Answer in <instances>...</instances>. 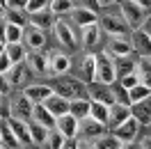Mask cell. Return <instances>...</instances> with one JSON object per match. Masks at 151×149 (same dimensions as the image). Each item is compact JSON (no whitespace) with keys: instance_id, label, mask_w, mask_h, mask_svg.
Segmentation results:
<instances>
[{"instance_id":"obj_1","label":"cell","mask_w":151,"mask_h":149,"mask_svg":"<svg viewBox=\"0 0 151 149\" xmlns=\"http://www.w3.org/2000/svg\"><path fill=\"white\" fill-rule=\"evenodd\" d=\"M53 92L60 94V96H64L66 101L69 99H83L87 96V85L80 83L76 76H57L55 85H53Z\"/></svg>"},{"instance_id":"obj_2","label":"cell","mask_w":151,"mask_h":149,"mask_svg":"<svg viewBox=\"0 0 151 149\" xmlns=\"http://www.w3.org/2000/svg\"><path fill=\"white\" fill-rule=\"evenodd\" d=\"M53 35H55V39L60 41V46H64L66 51H76V48L80 46L78 44V35H76L73 30V23L71 21H66L64 16H57V19H53Z\"/></svg>"},{"instance_id":"obj_3","label":"cell","mask_w":151,"mask_h":149,"mask_svg":"<svg viewBox=\"0 0 151 149\" xmlns=\"http://www.w3.org/2000/svg\"><path fill=\"white\" fill-rule=\"evenodd\" d=\"M94 80L103 85H114L117 83V74H114V60L108 55L105 51L94 55Z\"/></svg>"},{"instance_id":"obj_4","label":"cell","mask_w":151,"mask_h":149,"mask_svg":"<svg viewBox=\"0 0 151 149\" xmlns=\"http://www.w3.org/2000/svg\"><path fill=\"white\" fill-rule=\"evenodd\" d=\"M46 62H48V76H50V78L69 74L71 67H73L69 51H62V48H50L46 53Z\"/></svg>"},{"instance_id":"obj_5","label":"cell","mask_w":151,"mask_h":149,"mask_svg":"<svg viewBox=\"0 0 151 149\" xmlns=\"http://www.w3.org/2000/svg\"><path fill=\"white\" fill-rule=\"evenodd\" d=\"M119 5H122V19L126 21L128 30H140L147 23V19H149L147 12L142 9V7H137L133 0H122Z\"/></svg>"},{"instance_id":"obj_6","label":"cell","mask_w":151,"mask_h":149,"mask_svg":"<svg viewBox=\"0 0 151 149\" xmlns=\"http://www.w3.org/2000/svg\"><path fill=\"white\" fill-rule=\"evenodd\" d=\"M96 23H99L101 32H105L108 37H117V35H128L131 32L128 25H126V21L122 19V14H105Z\"/></svg>"},{"instance_id":"obj_7","label":"cell","mask_w":151,"mask_h":149,"mask_svg":"<svg viewBox=\"0 0 151 149\" xmlns=\"http://www.w3.org/2000/svg\"><path fill=\"white\" fill-rule=\"evenodd\" d=\"M32 106L35 103H30L23 92L21 94H14L9 99V106H7V117H16V119H23V122H30L32 117Z\"/></svg>"},{"instance_id":"obj_8","label":"cell","mask_w":151,"mask_h":149,"mask_svg":"<svg viewBox=\"0 0 151 149\" xmlns=\"http://www.w3.org/2000/svg\"><path fill=\"white\" fill-rule=\"evenodd\" d=\"M128 41H131V48H133V53H135V55L151 57V35L144 28L131 30V32H128Z\"/></svg>"},{"instance_id":"obj_9","label":"cell","mask_w":151,"mask_h":149,"mask_svg":"<svg viewBox=\"0 0 151 149\" xmlns=\"http://www.w3.org/2000/svg\"><path fill=\"white\" fill-rule=\"evenodd\" d=\"M5 78H7L9 90H23L25 85H30L32 74H30V69H28L25 62H19V64H12V69L5 74Z\"/></svg>"},{"instance_id":"obj_10","label":"cell","mask_w":151,"mask_h":149,"mask_svg":"<svg viewBox=\"0 0 151 149\" xmlns=\"http://www.w3.org/2000/svg\"><path fill=\"white\" fill-rule=\"evenodd\" d=\"M46 32L44 30L35 28V25H25L23 28V39L21 44L25 46V51H44L46 48Z\"/></svg>"},{"instance_id":"obj_11","label":"cell","mask_w":151,"mask_h":149,"mask_svg":"<svg viewBox=\"0 0 151 149\" xmlns=\"http://www.w3.org/2000/svg\"><path fill=\"white\" fill-rule=\"evenodd\" d=\"M87 99L96 103H103V106H112L114 103V92L112 85H103V83H89L87 85Z\"/></svg>"},{"instance_id":"obj_12","label":"cell","mask_w":151,"mask_h":149,"mask_svg":"<svg viewBox=\"0 0 151 149\" xmlns=\"http://www.w3.org/2000/svg\"><path fill=\"white\" fill-rule=\"evenodd\" d=\"M108 55L112 57H126V55H133V48H131V41H128V35H117V37H108L105 41V48H103Z\"/></svg>"},{"instance_id":"obj_13","label":"cell","mask_w":151,"mask_h":149,"mask_svg":"<svg viewBox=\"0 0 151 149\" xmlns=\"http://www.w3.org/2000/svg\"><path fill=\"white\" fill-rule=\"evenodd\" d=\"M25 64H28L30 74L32 76H41V78H46L48 76V62H46V53H41V51H28V55L23 60ZM50 78V76H48Z\"/></svg>"},{"instance_id":"obj_14","label":"cell","mask_w":151,"mask_h":149,"mask_svg":"<svg viewBox=\"0 0 151 149\" xmlns=\"http://www.w3.org/2000/svg\"><path fill=\"white\" fill-rule=\"evenodd\" d=\"M105 126L103 124H99L96 119H92V117H83V119H78V138L83 140H92L94 142L101 133H105Z\"/></svg>"},{"instance_id":"obj_15","label":"cell","mask_w":151,"mask_h":149,"mask_svg":"<svg viewBox=\"0 0 151 149\" xmlns=\"http://www.w3.org/2000/svg\"><path fill=\"white\" fill-rule=\"evenodd\" d=\"M110 133H112L119 142H133V140H137V135H140V124L133 119V117H128L124 124L114 126Z\"/></svg>"},{"instance_id":"obj_16","label":"cell","mask_w":151,"mask_h":149,"mask_svg":"<svg viewBox=\"0 0 151 149\" xmlns=\"http://www.w3.org/2000/svg\"><path fill=\"white\" fill-rule=\"evenodd\" d=\"M21 92H23V96H25L30 103H44L48 96L53 94V87L46 85V83H30V85H25Z\"/></svg>"},{"instance_id":"obj_17","label":"cell","mask_w":151,"mask_h":149,"mask_svg":"<svg viewBox=\"0 0 151 149\" xmlns=\"http://www.w3.org/2000/svg\"><path fill=\"white\" fill-rule=\"evenodd\" d=\"M69 21H71L73 25H78V28H85V25H92V23L99 21V14H96V9L76 5L73 9L69 12Z\"/></svg>"},{"instance_id":"obj_18","label":"cell","mask_w":151,"mask_h":149,"mask_svg":"<svg viewBox=\"0 0 151 149\" xmlns=\"http://www.w3.org/2000/svg\"><path fill=\"white\" fill-rule=\"evenodd\" d=\"M76 78L80 80V83H94V53H85V55H80V62L76 67Z\"/></svg>"},{"instance_id":"obj_19","label":"cell","mask_w":151,"mask_h":149,"mask_svg":"<svg viewBox=\"0 0 151 149\" xmlns=\"http://www.w3.org/2000/svg\"><path fill=\"white\" fill-rule=\"evenodd\" d=\"M78 44L89 51V48H96L101 44V28H99V23H92V25H85V28H80V35H78Z\"/></svg>"},{"instance_id":"obj_20","label":"cell","mask_w":151,"mask_h":149,"mask_svg":"<svg viewBox=\"0 0 151 149\" xmlns=\"http://www.w3.org/2000/svg\"><path fill=\"white\" fill-rule=\"evenodd\" d=\"M131 117L140 126H151V96H147L137 103H131Z\"/></svg>"},{"instance_id":"obj_21","label":"cell","mask_w":151,"mask_h":149,"mask_svg":"<svg viewBox=\"0 0 151 149\" xmlns=\"http://www.w3.org/2000/svg\"><path fill=\"white\" fill-rule=\"evenodd\" d=\"M131 117V106H122V103H112V106H108V129L112 131L114 126H119L124 122Z\"/></svg>"},{"instance_id":"obj_22","label":"cell","mask_w":151,"mask_h":149,"mask_svg":"<svg viewBox=\"0 0 151 149\" xmlns=\"http://www.w3.org/2000/svg\"><path fill=\"white\" fill-rule=\"evenodd\" d=\"M55 131H60L64 138H78V119H76L73 115H62V117H57L55 119Z\"/></svg>"},{"instance_id":"obj_23","label":"cell","mask_w":151,"mask_h":149,"mask_svg":"<svg viewBox=\"0 0 151 149\" xmlns=\"http://www.w3.org/2000/svg\"><path fill=\"white\" fill-rule=\"evenodd\" d=\"M44 108H46V110L57 119V117H62V115H66V112H69V101H66L64 96H60V94L53 92L46 101H44Z\"/></svg>"},{"instance_id":"obj_24","label":"cell","mask_w":151,"mask_h":149,"mask_svg":"<svg viewBox=\"0 0 151 149\" xmlns=\"http://www.w3.org/2000/svg\"><path fill=\"white\" fill-rule=\"evenodd\" d=\"M5 119H7V124H9L12 133L16 135V140H19L21 147H23V145H32V142H30V129H28V122L16 119V117H5Z\"/></svg>"},{"instance_id":"obj_25","label":"cell","mask_w":151,"mask_h":149,"mask_svg":"<svg viewBox=\"0 0 151 149\" xmlns=\"http://www.w3.org/2000/svg\"><path fill=\"white\" fill-rule=\"evenodd\" d=\"M53 14H50V9H39V12H32V14H28V25H35V28H39V30H44L46 32L50 25H53Z\"/></svg>"},{"instance_id":"obj_26","label":"cell","mask_w":151,"mask_h":149,"mask_svg":"<svg viewBox=\"0 0 151 149\" xmlns=\"http://www.w3.org/2000/svg\"><path fill=\"white\" fill-rule=\"evenodd\" d=\"M133 74L137 76V83L149 87L151 90V57H140L135 60V71Z\"/></svg>"},{"instance_id":"obj_27","label":"cell","mask_w":151,"mask_h":149,"mask_svg":"<svg viewBox=\"0 0 151 149\" xmlns=\"http://www.w3.org/2000/svg\"><path fill=\"white\" fill-rule=\"evenodd\" d=\"M0 149H21L19 140L12 133V129H9V124H7L5 117L0 119Z\"/></svg>"},{"instance_id":"obj_28","label":"cell","mask_w":151,"mask_h":149,"mask_svg":"<svg viewBox=\"0 0 151 149\" xmlns=\"http://www.w3.org/2000/svg\"><path fill=\"white\" fill-rule=\"evenodd\" d=\"M30 122H37V124L46 126V129H53V126H55V117L44 108V103H35V106H32V117H30Z\"/></svg>"},{"instance_id":"obj_29","label":"cell","mask_w":151,"mask_h":149,"mask_svg":"<svg viewBox=\"0 0 151 149\" xmlns=\"http://www.w3.org/2000/svg\"><path fill=\"white\" fill-rule=\"evenodd\" d=\"M89 99L83 96V99H69V115H73L76 119H83L89 115Z\"/></svg>"},{"instance_id":"obj_30","label":"cell","mask_w":151,"mask_h":149,"mask_svg":"<svg viewBox=\"0 0 151 149\" xmlns=\"http://www.w3.org/2000/svg\"><path fill=\"white\" fill-rule=\"evenodd\" d=\"M114 60V74L117 78H122V76H128L135 71V57L133 55H126V57H112Z\"/></svg>"},{"instance_id":"obj_31","label":"cell","mask_w":151,"mask_h":149,"mask_svg":"<svg viewBox=\"0 0 151 149\" xmlns=\"http://www.w3.org/2000/svg\"><path fill=\"white\" fill-rule=\"evenodd\" d=\"M5 55L9 57L12 64H19V62H23L25 60V55H28V51H25V46L23 44H5Z\"/></svg>"},{"instance_id":"obj_32","label":"cell","mask_w":151,"mask_h":149,"mask_svg":"<svg viewBox=\"0 0 151 149\" xmlns=\"http://www.w3.org/2000/svg\"><path fill=\"white\" fill-rule=\"evenodd\" d=\"M28 129H30V142H32V145H37V147L44 145L48 131H50V129H46V126L37 124V122H28Z\"/></svg>"},{"instance_id":"obj_33","label":"cell","mask_w":151,"mask_h":149,"mask_svg":"<svg viewBox=\"0 0 151 149\" xmlns=\"http://www.w3.org/2000/svg\"><path fill=\"white\" fill-rule=\"evenodd\" d=\"M73 7H76L73 0H50V5H48L53 16H69V12Z\"/></svg>"},{"instance_id":"obj_34","label":"cell","mask_w":151,"mask_h":149,"mask_svg":"<svg viewBox=\"0 0 151 149\" xmlns=\"http://www.w3.org/2000/svg\"><path fill=\"white\" fill-rule=\"evenodd\" d=\"M2 21L14 23L19 28H25L28 25V14H25V9H9V7H5V19Z\"/></svg>"},{"instance_id":"obj_35","label":"cell","mask_w":151,"mask_h":149,"mask_svg":"<svg viewBox=\"0 0 151 149\" xmlns=\"http://www.w3.org/2000/svg\"><path fill=\"white\" fill-rule=\"evenodd\" d=\"M87 117H92V119H96L99 124H108V106H103V103H96V101H92L89 103V115ZM108 129V126H105Z\"/></svg>"},{"instance_id":"obj_36","label":"cell","mask_w":151,"mask_h":149,"mask_svg":"<svg viewBox=\"0 0 151 149\" xmlns=\"http://www.w3.org/2000/svg\"><path fill=\"white\" fill-rule=\"evenodd\" d=\"M64 140L66 138L60 133V131L50 129V131H48V135H46V140H44V145H41V149H62Z\"/></svg>"},{"instance_id":"obj_37","label":"cell","mask_w":151,"mask_h":149,"mask_svg":"<svg viewBox=\"0 0 151 149\" xmlns=\"http://www.w3.org/2000/svg\"><path fill=\"white\" fill-rule=\"evenodd\" d=\"M94 147L96 149H119V147H122V142L114 138L112 133H101V135L94 140Z\"/></svg>"},{"instance_id":"obj_38","label":"cell","mask_w":151,"mask_h":149,"mask_svg":"<svg viewBox=\"0 0 151 149\" xmlns=\"http://www.w3.org/2000/svg\"><path fill=\"white\" fill-rule=\"evenodd\" d=\"M23 39V28L5 21V44H19Z\"/></svg>"},{"instance_id":"obj_39","label":"cell","mask_w":151,"mask_h":149,"mask_svg":"<svg viewBox=\"0 0 151 149\" xmlns=\"http://www.w3.org/2000/svg\"><path fill=\"white\" fill-rule=\"evenodd\" d=\"M147 96H151V90L149 87H144V85H133L131 90H128V99H131V103H137L142 101V99H147Z\"/></svg>"},{"instance_id":"obj_40","label":"cell","mask_w":151,"mask_h":149,"mask_svg":"<svg viewBox=\"0 0 151 149\" xmlns=\"http://www.w3.org/2000/svg\"><path fill=\"white\" fill-rule=\"evenodd\" d=\"M112 92H114V103L131 106V99H128V90H126V87H122V85L117 83V85H112Z\"/></svg>"},{"instance_id":"obj_41","label":"cell","mask_w":151,"mask_h":149,"mask_svg":"<svg viewBox=\"0 0 151 149\" xmlns=\"http://www.w3.org/2000/svg\"><path fill=\"white\" fill-rule=\"evenodd\" d=\"M50 5V0H28L25 5V14H32V12H39V9H46Z\"/></svg>"},{"instance_id":"obj_42","label":"cell","mask_w":151,"mask_h":149,"mask_svg":"<svg viewBox=\"0 0 151 149\" xmlns=\"http://www.w3.org/2000/svg\"><path fill=\"white\" fill-rule=\"evenodd\" d=\"M117 83L122 85V87H126V90H131L133 85H137V76H135V74H128V76H122V78H117Z\"/></svg>"},{"instance_id":"obj_43","label":"cell","mask_w":151,"mask_h":149,"mask_svg":"<svg viewBox=\"0 0 151 149\" xmlns=\"http://www.w3.org/2000/svg\"><path fill=\"white\" fill-rule=\"evenodd\" d=\"M25 5H28V0H7L5 2V7H9V9H25Z\"/></svg>"},{"instance_id":"obj_44","label":"cell","mask_w":151,"mask_h":149,"mask_svg":"<svg viewBox=\"0 0 151 149\" xmlns=\"http://www.w3.org/2000/svg\"><path fill=\"white\" fill-rule=\"evenodd\" d=\"M9 69H12V62H9V57H7L5 53H2V55H0V74H7Z\"/></svg>"},{"instance_id":"obj_45","label":"cell","mask_w":151,"mask_h":149,"mask_svg":"<svg viewBox=\"0 0 151 149\" xmlns=\"http://www.w3.org/2000/svg\"><path fill=\"white\" fill-rule=\"evenodd\" d=\"M9 85H7V78H5V74H0V94L2 96H9Z\"/></svg>"},{"instance_id":"obj_46","label":"cell","mask_w":151,"mask_h":149,"mask_svg":"<svg viewBox=\"0 0 151 149\" xmlns=\"http://www.w3.org/2000/svg\"><path fill=\"white\" fill-rule=\"evenodd\" d=\"M7 106H9V96L0 94V117H7Z\"/></svg>"},{"instance_id":"obj_47","label":"cell","mask_w":151,"mask_h":149,"mask_svg":"<svg viewBox=\"0 0 151 149\" xmlns=\"http://www.w3.org/2000/svg\"><path fill=\"white\" fill-rule=\"evenodd\" d=\"M76 140H78V145H76V149H96L92 140H83V138H76Z\"/></svg>"},{"instance_id":"obj_48","label":"cell","mask_w":151,"mask_h":149,"mask_svg":"<svg viewBox=\"0 0 151 149\" xmlns=\"http://www.w3.org/2000/svg\"><path fill=\"white\" fill-rule=\"evenodd\" d=\"M73 2H78L80 7H89V9H96V7H99L96 0H73Z\"/></svg>"},{"instance_id":"obj_49","label":"cell","mask_w":151,"mask_h":149,"mask_svg":"<svg viewBox=\"0 0 151 149\" xmlns=\"http://www.w3.org/2000/svg\"><path fill=\"white\" fill-rule=\"evenodd\" d=\"M133 2H135L137 7H142L144 12H149V9H151V0H133Z\"/></svg>"},{"instance_id":"obj_50","label":"cell","mask_w":151,"mask_h":149,"mask_svg":"<svg viewBox=\"0 0 151 149\" xmlns=\"http://www.w3.org/2000/svg\"><path fill=\"white\" fill-rule=\"evenodd\" d=\"M76 145H78V140H76V138H66L64 145H62V149H76Z\"/></svg>"},{"instance_id":"obj_51","label":"cell","mask_w":151,"mask_h":149,"mask_svg":"<svg viewBox=\"0 0 151 149\" xmlns=\"http://www.w3.org/2000/svg\"><path fill=\"white\" fill-rule=\"evenodd\" d=\"M119 149H140V142H137V140H133V142H122Z\"/></svg>"},{"instance_id":"obj_52","label":"cell","mask_w":151,"mask_h":149,"mask_svg":"<svg viewBox=\"0 0 151 149\" xmlns=\"http://www.w3.org/2000/svg\"><path fill=\"white\" fill-rule=\"evenodd\" d=\"M140 149H151V135H144L140 140Z\"/></svg>"},{"instance_id":"obj_53","label":"cell","mask_w":151,"mask_h":149,"mask_svg":"<svg viewBox=\"0 0 151 149\" xmlns=\"http://www.w3.org/2000/svg\"><path fill=\"white\" fill-rule=\"evenodd\" d=\"M96 5H99V7H110L112 0H96Z\"/></svg>"},{"instance_id":"obj_54","label":"cell","mask_w":151,"mask_h":149,"mask_svg":"<svg viewBox=\"0 0 151 149\" xmlns=\"http://www.w3.org/2000/svg\"><path fill=\"white\" fill-rule=\"evenodd\" d=\"M0 41H5V21H0Z\"/></svg>"},{"instance_id":"obj_55","label":"cell","mask_w":151,"mask_h":149,"mask_svg":"<svg viewBox=\"0 0 151 149\" xmlns=\"http://www.w3.org/2000/svg\"><path fill=\"white\" fill-rule=\"evenodd\" d=\"M5 19V5H0V21Z\"/></svg>"},{"instance_id":"obj_56","label":"cell","mask_w":151,"mask_h":149,"mask_svg":"<svg viewBox=\"0 0 151 149\" xmlns=\"http://www.w3.org/2000/svg\"><path fill=\"white\" fill-rule=\"evenodd\" d=\"M5 53V41H0V55Z\"/></svg>"},{"instance_id":"obj_57","label":"cell","mask_w":151,"mask_h":149,"mask_svg":"<svg viewBox=\"0 0 151 149\" xmlns=\"http://www.w3.org/2000/svg\"><path fill=\"white\" fill-rule=\"evenodd\" d=\"M5 2H7V0H0V5H5Z\"/></svg>"},{"instance_id":"obj_58","label":"cell","mask_w":151,"mask_h":149,"mask_svg":"<svg viewBox=\"0 0 151 149\" xmlns=\"http://www.w3.org/2000/svg\"><path fill=\"white\" fill-rule=\"evenodd\" d=\"M112 2H122V0H112Z\"/></svg>"},{"instance_id":"obj_59","label":"cell","mask_w":151,"mask_h":149,"mask_svg":"<svg viewBox=\"0 0 151 149\" xmlns=\"http://www.w3.org/2000/svg\"><path fill=\"white\" fill-rule=\"evenodd\" d=\"M147 32H149V35H151V30H147Z\"/></svg>"},{"instance_id":"obj_60","label":"cell","mask_w":151,"mask_h":149,"mask_svg":"<svg viewBox=\"0 0 151 149\" xmlns=\"http://www.w3.org/2000/svg\"><path fill=\"white\" fill-rule=\"evenodd\" d=\"M0 119H2V117H0Z\"/></svg>"}]
</instances>
